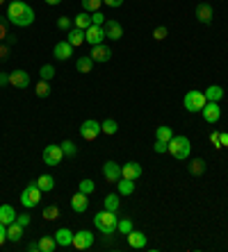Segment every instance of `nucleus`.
I'll use <instances>...</instances> for the list:
<instances>
[{
    "label": "nucleus",
    "instance_id": "f3484780",
    "mask_svg": "<svg viewBox=\"0 0 228 252\" xmlns=\"http://www.w3.org/2000/svg\"><path fill=\"white\" fill-rule=\"evenodd\" d=\"M53 236H55V241H57V246H60V248L73 246V232H71L69 227H60Z\"/></svg>",
    "mask_w": 228,
    "mask_h": 252
},
{
    "label": "nucleus",
    "instance_id": "c85d7f7f",
    "mask_svg": "<svg viewBox=\"0 0 228 252\" xmlns=\"http://www.w3.org/2000/svg\"><path fill=\"white\" fill-rule=\"evenodd\" d=\"M39 250L41 252H55L57 250V241H55V236H41V239H39Z\"/></svg>",
    "mask_w": 228,
    "mask_h": 252
},
{
    "label": "nucleus",
    "instance_id": "864d4df0",
    "mask_svg": "<svg viewBox=\"0 0 228 252\" xmlns=\"http://www.w3.org/2000/svg\"><path fill=\"white\" fill-rule=\"evenodd\" d=\"M5 84H9V75H5V73H0V87H5Z\"/></svg>",
    "mask_w": 228,
    "mask_h": 252
},
{
    "label": "nucleus",
    "instance_id": "2f4dec72",
    "mask_svg": "<svg viewBox=\"0 0 228 252\" xmlns=\"http://www.w3.org/2000/svg\"><path fill=\"white\" fill-rule=\"evenodd\" d=\"M101 132H103V134L114 136L116 132H119V123H116L114 118H108V121H103V123H101Z\"/></svg>",
    "mask_w": 228,
    "mask_h": 252
},
{
    "label": "nucleus",
    "instance_id": "3c124183",
    "mask_svg": "<svg viewBox=\"0 0 228 252\" xmlns=\"http://www.w3.org/2000/svg\"><path fill=\"white\" fill-rule=\"evenodd\" d=\"M219 143L222 148H228V132H219Z\"/></svg>",
    "mask_w": 228,
    "mask_h": 252
},
{
    "label": "nucleus",
    "instance_id": "1a4fd4ad",
    "mask_svg": "<svg viewBox=\"0 0 228 252\" xmlns=\"http://www.w3.org/2000/svg\"><path fill=\"white\" fill-rule=\"evenodd\" d=\"M101 134V123L98 121H84L82 125H80V136H82L84 141H94L96 136Z\"/></svg>",
    "mask_w": 228,
    "mask_h": 252
},
{
    "label": "nucleus",
    "instance_id": "a18cd8bd",
    "mask_svg": "<svg viewBox=\"0 0 228 252\" xmlns=\"http://www.w3.org/2000/svg\"><path fill=\"white\" fill-rule=\"evenodd\" d=\"M71 23H73V21H71V18H66V16L57 18V28H60V30H71Z\"/></svg>",
    "mask_w": 228,
    "mask_h": 252
},
{
    "label": "nucleus",
    "instance_id": "7ed1b4c3",
    "mask_svg": "<svg viewBox=\"0 0 228 252\" xmlns=\"http://www.w3.org/2000/svg\"><path fill=\"white\" fill-rule=\"evenodd\" d=\"M169 153H171V157L178 159V161H185L187 157H190V153H192V143H190V139L187 136H176L169 141Z\"/></svg>",
    "mask_w": 228,
    "mask_h": 252
},
{
    "label": "nucleus",
    "instance_id": "a878e982",
    "mask_svg": "<svg viewBox=\"0 0 228 252\" xmlns=\"http://www.w3.org/2000/svg\"><path fill=\"white\" fill-rule=\"evenodd\" d=\"M116 189H119V195H132L135 193V180L121 177L119 182H116Z\"/></svg>",
    "mask_w": 228,
    "mask_h": 252
},
{
    "label": "nucleus",
    "instance_id": "a211bd4d",
    "mask_svg": "<svg viewBox=\"0 0 228 252\" xmlns=\"http://www.w3.org/2000/svg\"><path fill=\"white\" fill-rule=\"evenodd\" d=\"M87 207H89V195L78 191V193L71 198V209L76 211V214H82V211H87Z\"/></svg>",
    "mask_w": 228,
    "mask_h": 252
},
{
    "label": "nucleus",
    "instance_id": "37998d69",
    "mask_svg": "<svg viewBox=\"0 0 228 252\" xmlns=\"http://www.w3.org/2000/svg\"><path fill=\"white\" fill-rule=\"evenodd\" d=\"M30 214H16V223L21 225V227H28L30 225Z\"/></svg>",
    "mask_w": 228,
    "mask_h": 252
},
{
    "label": "nucleus",
    "instance_id": "f03ea898",
    "mask_svg": "<svg viewBox=\"0 0 228 252\" xmlns=\"http://www.w3.org/2000/svg\"><path fill=\"white\" fill-rule=\"evenodd\" d=\"M94 225H96V229L103 236H112L116 232V225H119L116 211H108V209L98 211L96 216H94Z\"/></svg>",
    "mask_w": 228,
    "mask_h": 252
},
{
    "label": "nucleus",
    "instance_id": "aec40b11",
    "mask_svg": "<svg viewBox=\"0 0 228 252\" xmlns=\"http://www.w3.org/2000/svg\"><path fill=\"white\" fill-rule=\"evenodd\" d=\"M14 220H16V209L12 205H0V223L12 225Z\"/></svg>",
    "mask_w": 228,
    "mask_h": 252
},
{
    "label": "nucleus",
    "instance_id": "49530a36",
    "mask_svg": "<svg viewBox=\"0 0 228 252\" xmlns=\"http://www.w3.org/2000/svg\"><path fill=\"white\" fill-rule=\"evenodd\" d=\"M105 21H108V18L103 16L101 12H94V14H91V25H103Z\"/></svg>",
    "mask_w": 228,
    "mask_h": 252
},
{
    "label": "nucleus",
    "instance_id": "4be33fe9",
    "mask_svg": "<svg viewBox=\"0 0 228 252\" xmlns=\"http://www.w3.org/2000/svg\"><path fill=\"white\" fill-rule=\"evenodd\" d=\"M128 246H130V248H146V234H144V232L132 229L130 234H128Z\"/></svg>",
    "mask_w": 228,
    "mask_h": 252
},
{
    "label": "nucleus",
    "instance_id": "79ce46f5",
    "mask_svg": "<svg viewBox=\"0 0 228 252\" xmlns=\"http://www.w3.org/2000/svg\"><path fill=\"white\" fill-rule=\"evenodd\" d=\"M153 150H155L157 155L169 153V143H167V141H157V139H155V146H153Z\"/></svg>",
    "mask_w": 228,
    "mask_h": 252
},
{
    "label": "nucleus",
    "instance_id": "603ef678",
    "mask_svg": "<svg viewBox=\"0 0 228 252\" xmlns=\"http://www.w3.org/2000/svg\"><path fill=\"white\" fill-rule=\"evenodd\" d=\"M28 252H41V250H39V241H37V243H35V241H32V243H28Z\"/></svg>",
    "mask_w": 228,
    "mask_h": 252
},
{
    "label": "nucleus",
    "instance_id": "ddd939ff",
    "mask_svg": "<svg viewBox=\"0 0 228 252\" xmlns=\"http://www.w3.org/2000/svg\"><path fill=\"white\" fill-rule=\"evenodd\" d=\"M205 123H217L219 116H222V109H219V102H205V107L201 109Z\"/></svg>",
    "mask_w": 228,
    "mask_h": 252
},
{
    "label": "nucleus",
    "instance_id": "de8ad7c7",
    "mask_svg": "<svg viewBox=\"0 0 228 252\" xmlns=\"http://www.w3.org/2000/svg\"><path fill=\"white\" fill-rule=\"evenodd\" d=\"M108 7H112V9H116V7H121L123 5V0H103Z\"/></svg>",
    "mask_w": 228,
    "mask_h": 252
},
{
    "label": "nucleus",
    "instance_id": "423d86ee",
    "mask_svg": "<svg viewBox=\"0 0 228 252\" xmlns=\"http://www.w3.org/2000/svg\"><path fill=\"white\" fill-rule=\"evenodd\" d=\"M43 164L46 166H60L62 159H64V153H62V146H46L43 148Z\"/></svg>",
    "mask_w": 228,
    "mask_h": 252
},
{
    "label": "nucleus",
    "instance_id": "e433bc0d",
    "mask_svg": "<svg viewBox=\"0 0 228 252\" xmlns=\"http://www.w3.org/2000/svg\"><path fill=\"white\" fill-rule=\"evenodd\" d=\"M82 2V12H98L101 9V5H103V0H80Z\"/></svg>",
    "mask_w": 228,
    "mask_h": 252
},
{
    "label": "nucleus",
    "instance_id": "09e8293b",
    "mask_svg": "<svg viewBox=\"0 0 228 252\" xmlns=\"http://www.w3.org/2000/svg\"><path fill=\"white\" fill-rule=\"evenodd\" d=\"M210 143L215 148H222V143H219V132H212V134H210Z\"/></svg>",
    "mask_w": 228,
    "mask_h": 252
},
{
    "label": "nucleus",
    "instance_id": "f257e3e1",
    "mask_svg": "<svg viewBox=\"0 0 228 252\" xmlns=\"http://www.w3.org/2000/svg\"><path fill=\"white\" fill-rule=\"evenodd\" d=\"M7 21L18 28H28L35 23V9L30 5H25L23 0H12L7 5Z\"/></svg>",
    "mask_w": 228,
    "mask_h": 252
},
{
    "label": "nucleus",
    "instance_id": "393cba45",
    "mask_svg": "<svg viewBox=\"0 0 228 252\" xmlns=\"http://www.w3.org/2000/svg\"><path fill=\"white\" fill-rule=\"evenodd\" d=\"M91 68H94V59H91L89 55L78 57V62H76V70H78V73H91Z\"/></svg>",
    "mask_w": 228,
    "mask_h": 252
},
{
    "label": "nucleus",
    "instance_id": "4c0bfd02",
    "mask_svg": "<svg viewBox=\"0 0 228 252\" xmlns=\"http://www.w3.org/2000/svg\"><path fill=\"white\" fill-rule=\"evenodd\" d=\"M116 232H121L123 236H128L132 232V220L130 218H121L119 225H116Z\"/></svg>",
    "mask_w": 228,
    "mask_h": 252
},
{
    "label": "nucleus",
    "instance_id": "8fccbe9b",
    "mask_svg": "<svg viewBox=\"0 0 228 252\" xmlns=\"http://www.w3.org/2000/svg\"><path fill=\"white\" fill-rule=\"evenodd\" d=\"M5 241H7V225L0 223V246H2Z\"/></svg>",
    "mask_w": 228,
    "mask_h": 252
},
{
    "label": "nucleus",
    "instance_id": "4468645a",
    "mask_svg": "<svg viewBox=\"0 0 228 252\" xmlns=\"http://www.w3.org/2000/svg\"><path fill=\"white\" fill-rule=\"evenodd\" d=\"M9 84L16 89H25V87H30V75L25 73V70H12L9 73Z\"/></svg>",
    "mask_w": 228,
    "mask_h": 252
},
{
    "label": "nucleus",
    "instance_id": "412c9836",
    "mask_svg": "<svg viewBox=\"0 0 228 252\" xmlns=\"http://www.w3.org/2000/svg\"><path fill=\"white\" fill-rule=\"evenodd\" d=\"M66 41L71 43L73 48H80V46L84 43V30L71 28V30H69V34H66Z\"/></svg>",
    "mask_w": 228,
    "mask_h": 252
},
{
    "label": "nucleus",
    "instance_id": "c756f323",
    "mask_svg": "<svg viewBox=\"0 0 228 252\" xmlns=\"http://www.w3.org/2000/svg\"><path fill=\"white\" fill-rule=\"evenodd\" d=\"M187 170H190V175H194V177L203 175V173H205V161H203V159H192V161H190V166H187Z\"/></svg>",
    "mask_w": 228,
    "mask_h": 252
},
{
    "label": "nucleus",
    "instance_id": "72a5a7b5",
    "mask_svg": "<svg viewBox=\"0 0 228 252\" xmlns=\"http://www.w3.org/2000/svg\"><path fill=\"white\" fill-rule=\"evenodd\" d=\"M62 146V153H64V157H76V155H78V146H76V143H73V141H62L60 143Z\"/></svg>",
    "mask_w": 228,
    "mask_h": 252
},
{
    "label": "nucleus",
    "instance_id": "4d7b16f0",
    "mask_svg": "<svg viewBox=\"0 0 228 252\" xmlns=\"http://www.w3.org/2000/svg\"><path fill=\"white\" fill-rule=\"evenodd\" d=\"M0 5H5V0H0Z\"/></svg>",
    "mask_w": 228,
    "mask_h": 252
},
{
    "label": "nucleus",
    "instance_id": "5701e85b",
    "mask_svg": "<svg viewBox=\"0 0 228 252\" xmlns=\"http://www.w3.org/2000/svg\"><path fill=\"white\" fill-rule=\"evenodd\" d=\"M35 182H37V187L41 189L43 193H48V191H53L55 189V177L48 175V173H43V175L39 177V180H35Z\"/></svg>",
    "mask_w": 228,
    "mask_h": 252
},
{
    "label": "nucleus",
    "instance_id": "7c9ffc66",
    "mask_svg": "<svg viewBox=\"0 0 228 252\" xmlns=\"http://www.w3.org/2000/svg\"><path fill=\"white\" fill-rule=\"evenodd\" d=\"M73 25H76V28H80V30H87L91 25V14L89 12H80L78 16L73 18Z\"/></svg>",
    "mask_w": 228,
    "mask_h": 252
},
{
    "label": "nucleus",
    "instance_id": "bb28decb",
    "mask_svg": "<svg viewBox=\"0 0 228 252\" xmlns=\"http://www.w3.org/2000/svg\"><path fill=\"white\" fill-rule=\"evenodd\" d=\"M103 205H105V209H108V211H119V207H121V195H119V193L105 195Z\"/></svg>",
    "mask_w": 228,
    "mask_h": 252
},
{
    "label": "nucleus",
    "instance_id": "ea45409f",
    "mask_svg": "<svg viewBox=\"0 0 228 252\" xmlns=\"http://www.w3.org/2000/svg\"><path fill=\"white\" fill-rule=\"evenodd\" d=\"M167 34H169L167 25H157V28L153 30V39H155V41H164V39H167Z\"/></svg>",
    "mask_w": 228,
    "mask_h": 252
},
{
    "label": "nucleus",
    "instance_id": "a19ab883",
    "mask_svg": "<svg viewBox=\"0 0 228 252\" xmlns=\"http://www.w3.org/2000/svg\"><path fill=\"white\" fill-rule=\"evenodd\" d=\"M94 189H96V184L91 182V180H82V182L78 184V191L80 193H87V195L94 193Z\"/></svg>",
    "mask_w": 228,
    "mask_h": 252
},
{
    "label": "nucleus",
    "instance_id": "6e6d98bb",
    "mask_svg": "<svg viewBox=\"0 0 228 252\" xmlns=\"http://www.w3.org/2000/svg\"><path fill=\"white\" fill-rule=\"evenodd\" d=\"M46 2H48V5H53V7H55V5H60L62 0H46Z\"/></svg>",
    "mask_w": 228,
    "mask_h": 252
},
{
    "label": "nucleus",
    "instance_id": "c03bdc74",
    "mask_svg": "<svg viewBox=\"0 0 228 252\" xmlns=\"http://www.w3.org/2000/svg\"><path fill=\"white\" fill-rule=\"evenodd\" d=\"M7 23H9V21H7L5 16H0V41H2L5 36H9V32H7Z\"/></svg>",
    "mask_w": 228,
    "mask_h": 252
},
{
    "label": "nucleus",
    "instance_id": "6ab92c4d",
    "mask_svg": "<svg viewBox=\"0 0 228 252\" xmlns=\"http://www.w3.org/2000/svg\"><path fill=\"white\" fill-rule=\"evenodd\" d=\"M53 55L57 59H62V62H66V59L73 55V46L69 41H60V43H55V48H53Z\"/></svg>",
    "mask_w": 228,
    "mask_h": 252
},
{
    "label": "nucleus",
    "instance_id": "b1692460",
    "mask_svg": "<svg viewBox=\"0 0 228 252\" xmlns=\"http://www.w3.org/2000/svg\"><path fill=\"white\" fill-rule=\"evenodd\" d=\"M222 98H224V89L219 84H212V87L205 89V100L208 102H219Z\"/></svg>",
    "mask_w": 228,
    "mask_h": 252
},
{
    "label": "nucleus",
    "instance_id": "dca6fc26",
    "mask_svg": "<svg viewBox=\"0 0 228 252\" xmlns=\"http://www.w3.org/2000/svg\"><path fill=\"white\" fill-rule=\"evenodd\" d=\"M212 16H215V12H212V7L208 5V2H201V5H196V21L203 25H210L212 23Z\"/></svg>",
    "mask_w": 228,
    "mask_h": 252
},
{
    "label": "nucleus",
    "instance_id": "0eeeda50",
    "mask_svg": "<svg viewBox=\"0 0 228 252\" xmlns=\"http://www.w3.org/2000/svg\"><path fill=\"white\" fill-rule=\"evenodd\" d=\"M103 32H105V39L119 41L121 36H123V25H121L119 21H114V18H108V21L103 23Z\"/></svg>",
    "mask_w": 228,
    "mask_h": 252
},
{
    "label": "nucleus",
    "instance_id": "58836bf2",
    "mask_svg": "<svg viewBox=\"0 0 228 252\" xmlns=\"http://www.w3.org/2000/svg\"><path fill=\"white\" fill-rule=\"evenodd\" d=\"M39 77H41V80H46V82H50V80L55 77V66L53 64L41 66V70H39Z\"/></svg>",
    "mask_w": 228,
    "mask_h": 252
},
{
    "label": "nucleus",
    "instance_id": "c9c22d12",
    "mask_svg": "<svg viewBox=\"0 0 228 252\" xmlns=\"http://www.w3.org/2000/svg\"><path fill=\"white\" fill-rule=\"evenodd\" d=\"M41 216L46 218V220H55V218H60V207H57V205H48V207H43Z\"/></svg>",
    "mask_w": 228,
    "mask_h": 252
},
{
    "label": "nucleus",
    "instance_id": "20e7f679",
    "mask_svg": "<svg viewBox=\"0 0 228 252\" xmlns=\"http://www.w3.org/2000/svg\"><path fill=\"white\" fill-rule=\"evenodd\" d=\"M41 189L37 187V182H30L28 187L23 189V193H21V205L25 207V209H32V207L39 205V200H41Z\"/></svg>",
    "mask_w": 228,
    "mask_h": 252
},
{
    "label": "nucleus",
    "instance_id": "2eb2a0df",
    "mask_svg": "<svg viewBox=\"0 0 228 252\" xmlns=\"http://www.w3.org/2000/svg\"><path fill=\"white\" fill-rule=\"evenodd\" d=\"M121 177H126V180H135L137 182L139 177H142V166L137 161H128V164L121 166Z\"/></svg>",
    "mask_w": 228,
    "mask_h": 252
},
{
    "label": "nucleus",
    "instance_id": "f8f14e48",
    "mask_svg": "<svg viewBox=\"0 0 228 252\" xmlns=\"http://www.w3.org/2000/svg\"><path fill=\"white\" fill-rule=\"evenodd\" d=\"M89 57L94 59V62H110V57H112V48L105 46V43H98V46H91V53Z\"/></svg>",
    "mask_w": 228,
    "mask_h": 252
},
{
    "label": "nucleus",
    "instance_id": "39448f33",
    "mask_svg": "<svg viewBox=\"0 0 228 252\" xmlns=\"http://www.w3.org/2000/svg\"><path fill=\"white\" fill-rule=\"evenodd\" d=\"M205 102H208V100H205V94L203 91H187L185 94V98H183V105H185V109L187 112H201V109H203L205 107Z\"/></svg>",
    "mask_w": 228,
    "mask_h": 252
},
{
    "label": "nucleus",
    "instance_id": "9b49d317",
    "mask_svg": "<svg viewBox=\"0 0 228 252\" xmlns=\"http://www.w3.org/2000/svg\"><path fill=\"white\" fill-rule=\"evenodd\" d=\"M103 177H105V182H119L121 166L116 164V161H105V164H103Z\"/></svg>",
    "mask_w": 228,
    "mask_h": 252
},
{
    "label": "nucleus",
    "instance_id": "f704fd0d",
    "mask_svg": "<svg viewBox=\"0 0 228 252\" xmlns=\"http://www.w3.org/2000/svg\"><path fill=\"white\" fill-rule=\"evenodd\" d=\"M50 91H53V89H50V84L46 82V80H39V84L35 87V94L39 95V98H48Z\"/></svg>",
    "mask_w": 228,
    "mask_h": 252
},
{
    "label": "nucleus",
    "instance_id": "9d476101",
    "mask_svg": "<svg viewBox=\"0 0 228 252\" xmlns=\"http://www.w3.org/2000/svg\"><path fill=\"white\" fill-rule=\"evenodd\" d=\"M103 39H105L103 25H89V28L84 30V41L89 43V46H98V43H103Z\"/></svg>",
    "mask_w": 228,
    "mask_h": 252
},
{
    "label": "nucleus",
    "instance_id": "473e14b6",
    "mask_svg": "<svg viewBox=\"0 0 228 252\" xmlns=\"http://www.w3.org/2000/svg\"><path fill=\"white\" fill-rule=\"evenodd\" d=\"M155 139L157 141H167V143H169V141L174 139V129L167 127V125H160V127L155 129Z\"/></svg>",
    "mask_w": 228,
    "mask_h": 252
},
{
    "label": "nucleus",
    "instance_id": "cd10ccee",
    "mask_svg": "<svg viewBox=\"0 0 228 252\" xmlns=\"http://www.w3.org/2000/svg\"><path fill=\"white\" fill-rule=\"evenodd\" d=\"M23 229L25 227H21V225L14 220L12 225H7V239H9V241H21V239H23Z\"/></svg>",
    "mask_w": 228,
    "mask_h": 252
},
{
    "label": "nucleus",
    "instance_id": "5fc2aeb1",
    "mask_svg": "<svg viewBox=\"0 0 228 252\" xmlns=\"http://www.w3.org/2000/svg\"><path fill=\"white\" fill-rule=\"evenodd\" d=\"M7 53H9L7 46H0V59H7Z\"/></svg>",
    "mask_w": 228,
    "mask_h": 252
},
{
    "label": "nucleus",
    "instance_id": "6e6552de",
    "mask_svg": "<svg viewBox=\"0 0 228 252\" xmlns=\"http://www.w3.org/2000/svg\"><path fill=\"white\" fill-rule=\"evenodd\" d=\"M94 241H96V236L91 234L89 229H80V232L73 234V248H78V250H89V248L94 246Z\"/></svg>",
    "mask_w": 228,
    "mask_h": 252
}]
</instances>
